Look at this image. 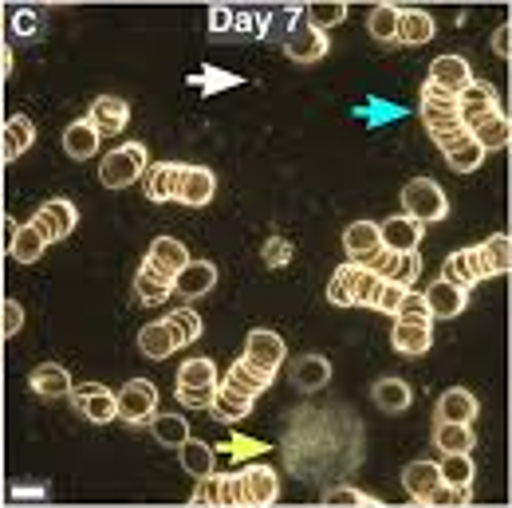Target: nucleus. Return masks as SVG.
Masks as SVG:
<instances>
[{
	"label": "nucleus",
	"instance_id": "obj_1",
	"mask_svg": "<svg viewBox=\"0 0 512 508\" xmlns=\"http://www.w3.org/2000/svg\"><path fill=\"white\" fill-rule=\"evenodd\" d=\"M146 166H150V154H146L142 142L115 146V150L99 162V182H103L107 190H127V186H134V182L146 174Z\"/></svg>",
	"mask_w": 512,
	"mask_h": 508
},
{
	"label": "nucleus",
	"instance_id": "obj_2",
	"mask_svg": "<svg viewBox=\"0 0 512 508\" xmlns=\"http://www.w3.org/2000/svg\"><path fill=\"white\" fill-rule=\"evenodd\" d=\"M402 213H406V217H414L418 225L446 221L449 197L434 178H414V182H406V190H402Z\"/></svg>",
	"mask_w": 512,
	"mask_h": 508
},
{
	"label": "nucleus",
	"instance_id": "obj_3",
	"mask_svg": "<svg viewBox=\"0 0 512 508\" xmlns=\"http://www.w3.org/2000/svg\"><path fill=\"white\" fill-rule=\"evenodd\" d=\"M28 225L40 233L44 245H56V241H67V237L75 233L79 209H75V201H67V197H52V201H44V205L32 213Z\"/></svg>",
	"mask_w": 512,
	"mask_h": 508
},
{
	"label": "nucleus",
	"instance_id": "obj_4",
	"mask_svg": "<svg viewBox=\"0 0 512 508\" xmlns=\"http://www.w3.org/2000/svg\"><path fill=\"white\" fill-rule=\"evenodd\" d=\"M158 410V386L150 379H130L115 394V418H123L127 426H146Z\"/></svg>",
	"mask_w": 512,
	"mask_h": 508
},
{
	"label": "nucleus",
	"instance_id": "obj_5",
	"mask_svg": "<svg viewBox=\"0 0 512 508\" xmlns=\"http://www.w3.org/2000/svg\"><path fill=\"white\" fill-rule=\"evenodd\" d=\"M493 111H501V95H497V87L485 83V79H473V83L457 95V119H461L465 130H473L481 119H489Z\"/></svg>",
	"mask_w": 512,
	"mask_h": 508
},
{
	"label": "nucleus",
	"instance_id": "obj_6",
	"mask_svg": "<svg viewBox=\"0 0 512 508\" xmlns=\"http://www.w3.org/2000/svg\"><path fill=\"white\" fill-rule=\"evenodd\" d=\"M237 497L241 505H272L280 497V477L272 465H245L237 473Z\"/></svg>",
	"mask_w": 512,
	"mask_h": 508
},
{
	"label": "nucleus",
	"instance_id": "obj_7",
	"mask_svg": "<svg viewBox=\"0 0 512 508\" xmlns=\"http://www.w3.org/2000/svg\"><path fill=\"white\" fill-rule=\"evenodd\" d=\"M67 398H71L75 414H83L87 422H95V426L115 422V390H107V386H99V382H87V386H79V390L71 386Z\"/></svg>",
	"mask_w": 512,
	"mask_h": 508
},
{
	"label": "nucleus",
	"instance_id": "obj_8",
	"mask_svg": "<svg viewBox=\"0 0 512 508\" xmlns=\"http://www.w3.org/2000/svg\"><path fill=\"white\" fill-rule=\"evenodd\" d=\"M284 52H288V60H296V64H316V60H323V56L331 52V40H327V32L304 24V12H300L296 28H292L288 40H284Z\"/></svg>",
	"mask_w": 512,
	"mask_h": 508
},
{
	"label": "nucleus",
	"instance_id": "obj_9",
	"mask_svg": "<svg viewBox=\"0 0 512 508\" xmlns=\"http://www.w3.org/2000/svg\"><path fill=\"white\" fill-rule=\"evenodd\" d=\"M284 355H288V347H284V339L276 335V331H268V327H253L249 331V339H245V359L256 363L260 371H280V363H284Z\"/></svg>",
	"mask_w": 512,
	"mask_h": 508
},
{
	"label": "nucleus",
	"instance_id": "obj_10",
	"mask_svg": "<svg viewBox=\"0 0 512 508\" xmlns=\"http://www.w3.org/2000/svg\"><path fill=\"white\" fill-rule=\"evenodd\" d=\"M213 193H217V178H213L209 166H182L174 201H182V205H190V209H201V205L213 201Z\"/></svg>",
	"mask_w": 512,
	"mask_h": 508
},
{
	"label": "nucleus",
	"instance_id": "obj_11",
	"mask_svg": "<svg viewBox=\"0 0 512 508\" xmlns=\"http://www.w3.org/2000/svg\"><path fill=\"white\" fill-rule=\"evenodd\" d=\"M422 237H426V225H418V221L406 217V213L386 217L383 225H379V245L390 249V253H410V249L422 245Z\"/></svg>",
	"mask_w": 512,
	"mask_h": 508
},
{
	"label": "nucleus",
	"instance_id": "obj_12",
	"mask_svg": "<svg viewBox=\"0 0 512 508\" xmlns=\"http://www.w3.org/2000/svg\"><path fill=\"white\" fill-rule=\"evenodd\" d=\"M422 300L430 308V319H457L465 312V304H469V288H457L449 280H438V284H430L422 292Z\"/></svg>",
	"mask_w": 512,
	"mask_h": 508
},
{
	"label": "nucleus",
	"instance_id": "obj_13",
	"mask_svg": "<svg viewBox=\"0 0 512 508\" xmlns=\"http://www.w3.org/2000/svg\"><path fill=\"white\" fill-rule=\"evenodd\" d=\"M36 142V123L28 115H8L0 127V162H16Z\"/></svg>",
	"mask_w": 512,
	"mask_h": 508
},
{
	"label": "nucleus",
	"instance_id": "obj_14",
	"mask_svg": "<svg viewBox=\"0 0 512 508\" xmlns=\"http://www.w3.org/2000/svg\"><path fill=\"white\" fill-rule=\"evenodd\" d=\"M225 390H233V394H245V398H260L268 386H272V371H260L256 363H249L245 355L225 371V382H221Z\"/></svg>",
	"mask_w": 512,
	"mask_h": 508
},
{
	"label": "nucleus",
	"instance_id": "obj_15",
	"mask_svg": "<svg viewBox=\"0 0 512 508\" xmlns=\"http://www.w3.org/2000/svg\"><path fill=\"white\" fill-rule=\"evenodd\" d=\"M87 123L99 130V138L127 130V123H130L127 99H119V95H103V99H95V103H91V111H87Z\"/></svg>",
	"mask_w": 512,
	"mask_h": 508
},
{
	"label": "nucleus",
	"instance_id": "obj_16",
	"mask_svg": "<svg viewBox=\"0 0 512 508\" xmlns=\"http://www.w3.org/2000/svg\"><path fill=\"white\" fill-rule=\"evenodd\" d=\"M217 288V264L213 260H193L174 276V292L178 296H186V300H197V296H205V292H213Z\"/></svg>",
	"mask_w": 512,
	"mask_h": 508
},
{
	"label": "nucleus",
	"instance_id": "obj_17",
	"mask_svg": "<svg viewBox=\"0 0 512 508\" xmlns=\"http://www.w3.org/2000/svg\"><path fill=\"white\" fill-rule=\"evenodd\" d=\"M430 83H438L449 95H461L473 83V67H469L465 56H438L430 64Z\"/></svg>",
	"mask_w": 512,
	"mask_h": 508
},
{
	"label": "nucleus",
	"instance_id": "obj_18",
	"mask_svg": "<svg viewBox=\"0 0 512 508\" xmlns=\"http://www.w3.org/2000/svg\"><path fill=\"white\" fill-rule=\"evenodd\" d=\"M146 264H154L162 276H178L186 264H190V249L178 241V237H154L150 241V253H146Z\"/></svg>",
	"mask_w": 512,
	"mask_h": 508
},
{
	"label": "nucleus",
	"instance_id": "obj_19",
	"mask_svg": "<svg viewBox=\"0 0 512 508\" xmlns=\"http://www.w3.org/2000/svg\"><path fill=\"white\" fill-rule=\"evenodd\" d=\"M477 414H481V402H477L465 386H449L446 394L438 398V410H434V418H442V422H461V426H473Z\"/></svg>",
	"mask_w": 512,
	"mask_h": 508
},
{
	"label": "nucleus",
	"instance_id": "obj_20",
	"mask_svg": "<svg viewBox=\"0 0 512 508\" xmlns=\"http://www.w3.org/2000/svg\"><path fill=\"white\" fill-rule=\"evenodd\" d=\"M390 347L398 355H426L434 347V327L430 323H398L390 327Z\"/></svg>",
	"mask_w": 512,
	"mask_h": 508
},
{
	"label": "nucleus",
	"instance_id": "obj_21",
	"mask_svg": "<svg viewBox=\"0 0 512 508\" xmlns=\"http://www.w3.org/2000/svg\"><path fill=\"white\" fill-rule=\"evenodd\" d=\"M442 280L457 284V288H477V284L485 280L477 249H457V253H449L446 256V268H442Z\"/></svg>",
	"mask_w": 512,
	"mask_h": 508
},
{
	"label": "nucleus",
	"instance_id": "obj_22",
	"mask_svg": "<svg viewBox=\"0 0 512 508\" xmlns=\"http://www.w3.org/2000/svg\"><path fill=\"white\" fill-rule=\"evenodd\" d=\"M178 174H182V166H178V162H154V166H146V174H142L146 197H150L154 205H162V201H174V190H178Z\"/></svg>",
	"mask_w": 512,
	"mask_h": 508
},
{
	"label": "nucleus",
	"instance_id": "obj_23",
	"mask_svg": "<svg viewBox=\"0 0 512 508\" xmlns=\"http://www.w3.org/2000/svg\"><path fill=\"white\" fill-rule=\"evenodd\" d=\"M434 40V16L422 8H398V44L422 48Z\"/></svg>",
	"mask_w": 512,
	"mask_h": 508
},
{
	"label": "nucleus",
	"instance_id": "obj_24",
	"mask_svg": "<svg viewBox=\"0 0 512 508\" xmlns=\"http://www.w3.org/2000/svg\"><path fill=\"white\" fill-rule=\"evenodd\" d=\"M418 115H422V123H426V130H430V138H434L442 150L457 146L461 138H469V130L461 127V119H457L453 111H430V107H422Z\"/></svg>",
	"mask_w": 512,
	"mask_h": 508
},
{
	"label": "nucleus",
	"instance_id": "obj_25",
	"mask_svg": "<svg viewBox=\"0 0 512 508\" xmlns=\"http://www.w3.org/2000/svg\"><path fill=\"white\" fill-rule=\"evenodd\" d=\"M134 288H138V300L142 304H166L170 296H174V280L170 276H162L154 264H138V272H134Z\"/></svg>",
	"mask_w": 512,
	"mask_h": 508
},
{
	"label": "nucleus",
	"instance_id": "obj_26",
	"mask_svg": "<svg viewBox=\"0 0 512 508\" xmlns=\"http://www.w3.org/2000/svg\"><path fill=\"white\" fill-rule=\"evenodd\" d=\"M469 138L489 154V150H505L512 142V123H509V115L505 111H493L489 119H481L477 127L469 130Z\"/></svg>",
	"mask_w": 512,
	"mask_h": 508
},
{
	"label": "nucleus",
	"instance_id": "obj_27",
	"mask_svg": "<svg viewBox=\"0 0 512 508\" xmlns=\"http://www.w3.org/2000/svg\"><path fill=\"white\" fill-rule=\"evenodd\" d=\"M371 398L379 402V410L386 414H406L410 410V402H414V394H410V382L398 379V375H386L371 386Z\"/></svg>",
	"mask_w": 512,
	"mask_h": 508
},
{
	"label": "nucleus",
	"instance_id": "obj_28",
	"mask_svg": "<svg viewBox=\"0 0 512 508\" xmlns=\"http://www.w3.org/2000/svg\"><path fill=\"white\" fill-rule=\"evenodd\" d=\"M99 130L91 127L87 119H75L71 127L64 130V154L67 158H75V162H87V158H95L99 154Z\"/></svg>",
	"mask_w": 512,
	"mask_h": 508
},
{
	"label": "nucleus",
	"instance_id": "obj_29",
	"mask_svg": "<svg viewBox=\"0 0 512 508\" xmlns=\"http://www.w3.org/2000/svg\"><path fill=\"white\" fill-rule=\"evenodd\" d=\"M32 394H40V398H67V390H71V375H67L64 363H40L36 371H32Z\"/></svg>",
	"mask_w": 512,
	"mask_h": 508
},
{
	"label": "nucleus",
	"instance_id": "obj_30",
	"mask_svg": "<svg viewBox=\"0 0 512 508\" xmlns=\"http://www.w3.org/2000/svg\"><path fill=\"white\" fill-rule=\"evenodd\" d=\"M402 485H406V493H410L414 501H426L430 489L442 485V469H438V461H410V465L402 469Z\"/></svg>",
	"mask_w": 512,
	"mask_h": 508
},
{
	"label": "nucleus",
	"instance_id": "obj_31",
	"mask_svg": "<svg viewBox=\"0 0 512 508\" xmlns=\"http://www.w3.org/2000/svg\"><path fill=\"white\" fill-rule=\"evenodd\" d=\"M201 501H213V505L229 508V505H241V497H237V473H221V477H201V489L193 493V505H201Z\"/></svg>",
	"mask_w": 512,
	"mask_h": 508
},
{
	"label": "nucleus",
	"instance_id": "obj_32",
	"mask_svg": "<svg viewBox=\"0 0 512 508\" xmlns=\"http://www.w3.org/2000/svg\"><path fill=\"white\" fill-rule=\"evenodd\" d=\"M477 256H481V272H485V276H505V272L512 268L509 233H493V237L477 249Z\"/></svg>",
	"mask_w": 512,
	"mask_h": 508
},
{
	"label": "nucleus",
	"instance_id": "obj_33",
	"mask_svg": "<svg viewBox=\"0 0 512 508\" xmlns=\"http://www.w3.org/2000/svg\"><path fill=\"white\" fill-rule=\"evenodd\" d=\"M209 414H213L217 422H241V418H249V414H253V398H245V394H233V390L217 386V390H213V398H209Z\"/></svg>",
	"mask_w": 512,
	"mask_h": 508
},
{
	"label": "nucleus",
	"instance_id": "obj_34",
	"mask_svg": "<svg viewBox=\"0 0 512 508\" xmlns=\"http://www.w3.org/2000/svg\"><path fill=\"white\" fill-rule=\"evenodd\" d=\"M178 457H182V469L190 473V477H209L213 469H217V457H213V445L201 442V438H186V442L178 445Z\"/></svg>",
	"mask_w": 512,
	"mask_h": 508
},
{
	"label": "nucleus",
	"instance_id": "obj_35",
	"mask_svg": "<svg viewBox=\"0 0 512 508\" xmlns=\"http://www.w3.org/2000/svg\"><path fill=\"white\" fill-rule=\"evenodd\" d=\"M138 351H142L146 359H170L178 347H174L170 327H166L162 319H154V323H146V327L138 331Z\"/></svg>",
	"mask_w": 512,
	"mask_h": 508
},
{
	"label": "nucleus",
	"instance_id": "obj_36",
	"mask_svg": "<svg viewBox=\"0 0 512 508\" xmlns=\"http://www.w3.org/2000/svg\"><path fill=\"white\" fill-rule=\"evenodd\" d=\"M12 225V237H8V253L16 256L20 264H36L40 256H44V241H40V233L32 229V225H16V221H8Z\"/></svg>",
	"mask_w": 512,
	"mask_h": 508
},
{
	"label": "nucleus",
	"instance_id": "obj_37",
	"mask_svg": "<svg viewBox=\"0 0 512 508\" xmlns=\"http://www.w3.org/2000/svg\"><path fill=\"white\" fill-rule=\"evenodd\" d=\"M292 382L300 390H320V386L331 382V363L323 355H304V359L292 363Z\"/></svg>",
	"mask_w": 512,
	"mask_h": 508
},
{
	"label": "nucleus",
	"instance_id": "obj_38",
	"mask_svg": "<svg viewBox=\"0 0 512 508\" xmlns=\"http://www.w3.org/2000/svg\"><path fill=\"white\" fill-rule=\"evenodd\" d=\"M434 445L442 453H469L473 449V426H461V422H442L434 418Z\"/></svg>",
	"mask_w": 512,
	"mask_h": 508
},
{
	"label": "nucleus",
	"instance_id": "obj_39",
	"mask_svg": "<svg viewBox=\"0 0 512 508\" xmlns=\"http://www.w3.org/2000/svg\"><path fill=\"white\" fill-rule=\"evenodd\" d=\"M355 280H359V260H347V264H339V268L331 272V280H327V300H331L335 308H351V296H355Z\"/></svg>",
	"mask_w": 512,
	"mask_h": 508
},
{
	"label": "nucleus",
	"instance_id": "obj_40",
	"mask_svg": "<svg viewBox=\"0 0 512 508\" xmlns=\"http://www.w3.org/2000/svg\"><path fill=\"white\" fill-rule=\"evenodd\" d=\"M343 249H347L351 260H363L367 253H375V249H379V225H375V221H355V225H347Z\"/></svg>",
	"mask_w": 512,
	"mask_h": 508
},
{
	"label": "nucleus",
	"instance_id": "obj_41",
	"mask_svg": "<svg viewBox=\"0 0 512 508\" xmlns=\"http://www.w3.org/2000/svg\"><path fill=\"white\" fill-rule=\"evenodd\" d=\"M146 426L154 430L158 445H170V449H178V445L190 438V422H186L182 414H162V410H154V418H150Z\"/></svg>",
	"mask_w": 512,
	"mask_h": 508
},
{
	"label": "nucleus",
	"instance_id": "obj_42",
	"mask_svg": "<svg viewBox=\"0 0 512 508\" xmlns=\"http://www.w3.org/2000/svg\"><path fill=\"white\" fill-rule=\"evenodd\" d=\"M162 323L170 327L174 347H190V343H197V339H201V331H205V323H201V316H197L193 308H178V312H170Z\"/></svg>",
	"mask_w": 512,
	"mask_h": 508
},
{
	"label": "nucleus",
	"instance_id": "obj_43",
	"mask_svg": "<svg viewBox=\"0 0 512 508\" xmlns=\"http://www.w3.org/2000/svg\"><path fill=\"white\" fill-rule=\"evenodd\" d=\"M442 154H446V162L453 174H473V170L485 162V150H481L473 138H461L457 146H449V150H442Z\"/></svg>",
	"mask_w": 512,
	"mask_h": 508
},
{
	"label": "nucleus",
	"instance_id": "obj_44",
	"mask_svg": "<svg viewBox=\"0 0 512 508\" xmlns=\"http://www.w3.org/2000/svg\"><path fill=\"white\" fill-rule=\"evenodd\" d=\"M367 32H371L379 44H398V8H394V4L371 8V16H367Z\"/></svg>",
	"mask_w": 512,
	"mask_h": 508
},
{
	"label": "nucleus",
	"instance_id": "obj_45",
	"mask_svg": "<svg viewBox=\"0 0 512 508\" xmlns=\"http://www.w3.org/2000/svg\"><path fill=\"white\" fill-rule=\"evenodd\" d=\"M304 12V24H312V28H335V24H343L347 20V4H339V0H320V4H308V8H300Z\"/></svg>",
	"mask_w": 512,
	"mask_h": 508
},
{
	"label": "nucleus",
	"instance_id": "obj_46",
	"mask_svg": "<svg viewBox=\"0 0 512 508\" xmlns=\"http://www.w3.org/2000/svg\"><path fill=\"white\" fill-rule=\"evenodd\" d=\"M438 469H442V481H446V485H457V489H469V485H473V477H477V469H473V457H469V453H446Z\"/></svg>",
	"mask_w": 512,
	"mask_h": 508
},
{
	"label": "nucleus",
	"instance_id": "obj_47",
	"mask_svg": "<svg viewBox=\"0 0 512 508\" xmlns=\"http://www.w3.org/2000/svg\"><path fill=\"white\" fill-rule=\"evenodd\" d=\"M418 276H422V256H418V249L398 253L394 256V264H390V272H386V280L398 284V288H410Z\"/></svg>",
	"mask_w": 512,
	"mask_h": 508
},
{
	"label": "nucleus",
	"instance_id": "obj_48",
	"mask_svg": "<svg viewBox=\"0 0 512 508\" xmlns=\"http://www.w3.org/2000/svg\"><path fill=\"white\" fill-rule=\"evenodd\" d=\"M178 382H186V386H217V363L213 359H186L178 367Z\"/></svg>",
	"mask_w": 512,
	"mask_h": 508
},
{
	"label": "nucleus",
	"instance_id": "obj_49",
	"mask_svg": "<svg viewBox=\"0 0 512 508\" xmlns=\"http://www.w3.org/2000/svg\"><path fill=\"white\" fill-rule=\"evenodd\" d=\"M394 319H398V323H434L426 300H422V292H410V288L402 292V300H398V308H394Z\"/></svg>",
	"mask_w": 512,
	"mask_h": 508
},
{
	"label": "nucleus",
	"instance_id": "obj_50",
	"mask_svg": "<svg viewBox=\"0 0 512 508\" xmlns=\"http://www.w3.org/2000/svg\"><path fill=\"white\" fill-rule=\"evenodd\" d=\"M379 284H383V280L359 264V280H355V296H351V308H375V292H379Z\"/></svg>",
	"mask_w": 512,
	"mask_h": 508
},
{
	"label": "nucleus",
	"instance_id": "obj_51",
	"mask_svg": "<svg viewBox=\"0 0 512 508\" xmlns=\"http://www.w3.org/2000/svg\"><path fill=\"white\" fill-rule=\"evenodd\" d=\"M323 505H327V508H339V505L371 508V505H375V497H367V493H359V489H351V485H339V489L323 493Z\"/></svg>",
	"mask_w": 512,
	"mask_h": 508
},
{
	"label": "nucleus",
	"instance_id": "obj_52",
	"mask_svg": "<svg viewBox=\"0 0 512 508\" xmlns=\"http://www.w3.org/2000/svg\"><path fill=\"white\" fill-rule=\"evenodd\" d=\"M422 107H430V111H453L457 115V95H449V91H442L438 83H422Z\"/></svg>",
	"mask_w": 512,
	"mask_h": 508
},
{
	"label": "nucleus",
	"instance_id": "obj_53",
	"mask_svg": "<svg viewBox=\"0 0 512 508\" xmlns=\"http://www.w3.org/2000/svg\"><path fill=\"white\" fill-rule=\"evenodd\" d=\"M213 390H217V386H186V382H178V402L190 406V410H209Z\"/></svg>",
	"mask_w": 512,
	"mask_h": 508
},
{
	"label": "nucleus",
	"instance_id": "obj_54",
	"mask_svg": "<svg viewBox=\"0 0 512 508\" xmlns=\"http://www.w3.org/2000/svg\"><path fill=\"white\" fill-rule=\"evenodd\" d=\"M260 256H264V264H268V268H284V264L292 260V245H288L284 237H272V241H264Z\"/></svg>",
	"mask_w": 512,
	"mask_h": 508
},
{
	"label": "nucleus",
	"instance_id": "obj_55",
	"mask_svg": "<svg viewBox=\"0 0 512 508\" xmlns=\"http://www.w3.org/2000/svg\"><path fill=\"white\" fill-rule=\"evenodd\" d=\"M0 327H4V339L24 327V308H20V300H0Z\"/></svg>",
	"mask_w": 512,
	"mask_h": 508
},
{
	"label": "nucleus",
	"instance_id": "obj_56",
	"mask_svg": "<svg viewBox=\"0 0 512 508\" xmlns=\"http://www.w3.org/2000/svg\"><path fill=\"white\" fill-rule=\"evenodd\" d=\"M402 292H406V288H398V284L383 280V284H379V292H375V312H386V316H394V308H398Z\"/></svg>",
	"mask_w": 512,
	"mask_h": 508
},
{
	"label": "nucleus",
	"instance_id": "obj_57",
	"mask_svg": "<svg viewBox=\"0 0 512 508\" xmlns=\"http://www.w3.org/2000/svg\"><path fill=\"white\" fill-rule=\"evenodd\" d=\"M394 256H398V253H390V249H383V245H379L375 253H367V256H363V260H359V264H363L367 272H375L379 280H386V272H390V264H394Z\"/></svg>",
	"mask_w": 512,
	"mask_h": 508
},
{
	"label": "nucleus",
	"instance_id": "obj_58",
	"mask_svg": "<svg viewBox=\"0 0 512 508\" xmlns=\"http://www.w3.org/2000/svg\"><path fill=\"white\" fill-rule=\"evenodd\" d=\"M264 449H268L264 442H256V438H241V434L229 442V453H233L237 461H245V457H256V453H264Z\"/></svg>",
	"mask_w": 512,
	"mask_h": 508
},
{
	"label": "nucleus",
	"instance_id": "obj_59",
	"mask_svg": "<svg viewBox=\"0 0 512 508\" xmlns=\"http://www.w3.org/2000/svg\"><path fill=\"white\" fill-rule=\"evenodd\" d=\"M509 36H512L509 24H501V28L493 32V52H497V56H505V60H509V52H512V40H509Z\"/></svg>",
	"mask_w": 512,
	"mask_h": 508
},
{
	"label": "nucleus",
	"instance_id": "obj_60",
	"mask_svg": "<svg viewBox=\"0 0 512 508\" xmlns=\"http://www.w3.org/2000/svg\"><path fill=\"white\" fill-rule=\"evenodd\" d=\"M229 24V12L225 8H213V28H225Z\"/></svg>",
	"mask_w": 512,
	"mask_h": 508
},
{
	"label": "nucleus",
	"instance_id": "obj_61",
	"mask_svg": "<svg viewBox=\"0 0 512 508\" xmlns=\"http://www.w3.org/2000/svg\"><path fill=\"white\" fill-rule=\"evenodd\" d=\"M0 28H4V8H0Z\"/></svg>",
	"mask_w": 512,
	"mask_h": 508
},
{
	"label": "nucleus",
	"instance_id": "obj_62",
	"mask_svg": "<svg viewBox=\"0 0 512 508\" xmlns=\"http://www.w3.org/2000/svg\"><path fill=\"white\" fill-rule=\"evenodd\" d=\"M0 347H4V327H0Z\"/></svg>",
	"mask_w": 512,
	"mask_h": 508
}]
</instances>
